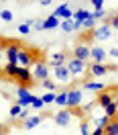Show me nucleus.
Masks as SVG:
<instances>
[{"label": "nucleus", "instance_id": "nucleus-16", "mask_svg": "<svg viewBox=\"0 0 118 135\" xmlns=\"http://www.w3.org/2000/svg\"><path fill=\"white\" fill-rule=\"evenodd\" d=\"M59 25H61V21H59L55 15H51V17H47L45 21H43V31H51V29H57Z\"/></svg>", "mask_w": 118, "mask_h": 135}, {"label": "nucleus", "instance_id": "nucleus-6", "mask_svg": "<svg viewBox=\"0 0 118 135\" xmlns=\"http://www.w3.org/2000/svg\"><path fill=\"white\" fill-rule=\"evenodd\" d=\"M116 66H106V64H90L88 66V72L92 78H102L104 74H108L110 70H114Z\"/></svg>", "mask_w": 118, "mask_h": 135}, {"label": "nucleus", "instance_id": "nucleus-20", "mask_svg": "<svg viewBox=\"0 0 118 135\" xmlns=\"http://www.w3.org/2000/svg\"><path fill=\"white\" fill-rule=\"evenodd\" d=\"M55 104L61 107V109H65V104H67V90H65V88L57 92V96H55Z\"/></svg>", "mask_w": 118, "mask_h": 135}, {"label": "nucleus", "instance_id": "nucleus-31", "mask_svg": "<svg viewBox=\"0 0 118 135\" xmlns=\"http://www.w3.org/2000/svg\"><path fill=\"white\" fill-rule=\"evenodd\" d=\"M92 18H94V21H98V18H106V12H104V10H94Z\"/></svg>", "mask_w": 118, "mask_h": 135}, {"label": "nucleus", "instance_id": "nucleus-37", "mask_svg": "<svg viewBox=\"0 0 118 135\" xmlns=\"http://www.w3.org/2000/svg\"><path fill=\"white\" fill-rule=\"evenodd\" d=\"M2 59H4V51L0 49V61H2Z\"/></svg>", "mask_w": 118, "mask_h": 135}, {"label": "nucleus", "instance_id": "nucleus-42", "mask_svg": "<svg viewBox=\"0 0 118 135\" xmlns=\"http://www.w3.org/2000/svg\"><path fill=\"white\" fill-rule=\"evenodd\" d=\"M116 88H118V86H116Z\"/></svg>", "mask_w": 118, "mask_h": 135}, {"label": "nucleus", "instance_id": "nucleus-29", "mask_svg": "<svg viewBox=\"0 0 118 135\" xmlns=\"http://www.w3.org/2000/svg\"><path fill=\"white\" fill-rule=\"evenodd\" d=\"M31 107H33V109H43L45 104H43L41 96H35V94H33V100H31Z\"/></svg>", "mask_w": 118, "mask_h": 135}, {"label": "nucleus", "instance_id": "nucleus-8", "mask_svg": "<svg viewBox=\"0 0 118 135\" xmlns=\"http://www.w3.org/2000/svg\"><path fill=\"white\" fill-rule=\"evenodd\" d=\"M110 37H112V29H110V25H106V23H102V25H98L94 29V39H98V41H108Z\"/></svg>", "mask_w": 118, "mask_h": 135}, {"label": "nucleus", "instance_id": "nucleus-25", "mask_svg": "<svg viewBox=\"0 0 118 135\" xmlns=\"http://www.w3.org/2000/svg\"><path fill=\"white\" fill-rule=\"evenodd\" d=\"M20 113H23V109H20V107H18L17 102H14V104H12V107H10V110H8V115H10V119H18V117H20Z\"/></svg>", "mask_w": 118, "mask_h": 135}, {"label": "nucleus", "instance_id": "nucleus-9", "mask_svg": "<svg viewBox=\"0 0 118 135\" xmlns=\"http://www.w3.org/2000/svg\"><path fill=\"white\" fill-rule=\"evenodd\" d=\"M18 51H20V47L14 45V43H8V45H6V49H4V57L8 59V64L18 66Z\"/></svg>", "mask_w": 118, "mask_h": 135}, {"label": "nucleus", "instance_id": "nucleus-32", "mask_svg": "<svg viewBox=\"0 0 118 135\" xmlns=\"http://www.w3.org/2000/svg\"><path fill=\"white\" fill-rule=\"evenodd\" d=\"M92 6L96 10H104V0H92Z\"/></svg>", "mask_w": 118, "mask_h": 135}, {"label": "nucleus", "instance_id": "nucleus-21", "mask_svg": "<svg viewBox=\"0 0 118 135\" xmlns=\"http://www.w3.org/2000/svg\"><path fill=\"white\" fill-rule=\"evenodd\" d=\"M41 86L45 88V90H47V92H55V90H57V84H55V80H53V78H47V80H43Z\"/></svg>", "mask_w": 118, "mask_h": 135}, {"label": "nucleus", "instance_id": "nucleus-41", "mask_svg": "<svg viewBox=\"0 0 118 135\" xmlns=\"http://www.w3.org/2000/svg\"><path fill=\"white\" fill-rule=\"evenodd\" d=\"M116 70H118V68H116Z\"/></svg>", "mask_w": 118, "mask_h": 135}, {"label": "nucleus", "instance_id": "nucleus-36", "mask_svg": "<svg viewBox=\"0 0 118 135\" xmlns=\"http://www.w3.org/2000/svg\"><path fill=\"white\" fill-rule=\"evenodd\" d=\"M6 133H8V127H4V129L0 131V135H6Z\"/></svg>", "mask_w": 118, "mask_h": 135}, {"label": "nucleus", "instance_id": "nucleus-38", "mask_svg": "<svg viewBox=\"0 0 118 135\" xmlns=\"http://www.w3.org/2000/svg\"><path fill=\"white\" fill-rule=\"evenodd\" d=\"M4 76V70H2V66H0V78Z\"/></svg>", "mask_w": 118, "mask_h": 135}, {"label": "nucleus", "instance_id": "nucleus-33", "mask_svg": "<svg viewBox=\"0 0 118 135\" xmlns=\"http://www.w3.org/2000/svg\"><path fill=\"white\" fill-rule=\"evenodd\" d=\"M108 57H110V59H114V61H116V59H118V47H112V49L108 51Z\"/></svg>", "mask_w": 118, "mask_h": 135}, {"label": "nucleus", "instance_id": "nucleus-27", "mask_svg": "<svg viewBox=\"0 0 118 135\" xmlns=\"http://www.w3.org/2000/svg\"><path fill=\"white\" fill-rule=\"evenodd\" d=\"M106 25H110L112 31H116V29H118V12H116V15H112V17L108 18V23H106Z\"/></svg>", "mask_w": 118, "mask_h": 135}, {"label": "nucleus", "instance_id": "nucleus-11", "mask_svg": "<svg viewBox=\"0 0 118 135\" xmlns=\"http://www.w3.org/2000/svg\"><path fill=\"white\" fill-rule=\"evenodd\" d=\"M71 110L69 109H61V110H57L55 115H53V119H55V123H57L59 127H67L69 125V121H71Z\"/></svg>", "mask_w": 118, "mask_h": 135}, {"label": "nucleus", "instance_id": "nucleus-2", "mask_svg": "<svg viewBox=\"0 0 118 135\" xmlns=\"http://www.w3.org/2000/svg\"><path fill=\"white\" fill-rule=\"evenodd\" d=\"M47 78H49V66H47V61H45V59L35 61L33 64V80L43 82V80H47Z\"/></svg>", "mask_w": 118, "mask_h": 135}, {"label": "nucleus", "instance_id": "nucleus-1", "mask_svg": "<svg viewBox=\"0 0 118 135\" xmlns=\"http://www.w3.org/2000/svg\"><path fill=\"white\" fill-rule=\"evenodd\" d=\"M65 68L69 70L71 78H84L85 74H88V64H85V61H79V59H73V57L67 59Z\"/></svg>", "mask_w": 118, "mask_h": 135}, {"label": "nucleus", "instance_id": "nucleus-12", "mask_svg": "<svg viewBox=\"0 0 118 135\" xmlns=\"http://www.w3.org/2000/svg\"><path fill=\"white\" fill-rule=\"evenodd\" d=\"M71 57L79 59V61H88V59H90V47L84 45V43H77L76 49H73V53H71Z\"/></svg>", "mask_w": 118, "mask_h": 135}, {"label": "nucleus", "instance_id": "nucleus-39", "mask_svg": "<svg viewBox=\"0 0 118 135\" xmlns=\"http://www.w3.org/2000/svg\"><path fill=\"white\" fill-rule=\"evenodd\" d=\"M4 127H6V125H2V123H0V131H2V129H4Z\"/></svg>", "mask_w": 118, "mask_h": 135}, {"label": "nucleus", "instance_id": "nucleus-7", "mask_svg": "<svg viewBox=\"0 0 118 135\" xmlns=\"http://www.w3.org/2000/svg\"><path fill=\"white\" fill-rule=\"evenodd\" d=\"M67 53H63V51H57V53H51V57L47 59V66L49 68H61V66H65L67 64Z\"/></svg>", "mask_w": 118, "mask_h": 135}, {"label": "nucleus", "instance_id": "nucleus-15", "mask_svg": "<svg viewBox=\"0 0 118 135\" xmlns=\"http://www.w3.org/2000/svg\"><path fill=\"white\" fill-rule=\"evenodd\" d=\"M41 121H43L41 115H33V117H29V119H25V121H20V127H23V129H35V127L41 125Z\"/></svg>", "mask_w": 118, "mask_h": 135}, {"label": "nucleus", "instance_id": "nucleus-40", "mask_svg": "<svg viewBox=\"0 0 118 135\" xmlns=\"http://www.w3.org/2000/svg\"><path fill=\"white\" fill-rule=\"evenodd\" d=\"M0 12H2V8H0Z\"/></svg>", "mask_w": 118, "mask_h": 135}, {"label": "nucleus", "instance_id": "nucleus-26", "mask_svg": "<svg viewBox=\"0 0 118 135\" xmlns=\"http://www.w3.org/2000/svg\"><path fill=\"white\" fill-rule=\"evenodd\" d=\"M12 18H14V15H12L8 8H2V12H0V21H4V23H10Z\"/></svg>", "mask_w": 118, "mask_h": 135}, {"label": "nucleus", "instance_id": "nucleus-24", "mask_svg": "<svg viewBox=\"0 0 118 135\" xmlns=\"http://www.w3.org/2000/svg\"><path fill=\"white\" fill-rule=\"evenodd\" d=\"M31 29H33V21H26V23H23V25H18V33L26 35V33H31Z\"/></svg>", "mask_w": 118, "mask_h": 135}, {"label": "nucleus", "instance_id": "nucleus-10", "mask_svg": "<svg viewBox=\"0 0 118 135\" xmlns=\"http://www.w3.org/2000/svg\"><path fill=\"white\" fill-rule=\"evenodd\" d=\"M106 57H108V51L104 47H90V59H92V64H104Z\"/></svg>", "mask_w": 118, "mask_h": 135}, {"label": "nucleus", "instance_id": "nucleus-5", "mask_svg": "<svg viewBox=\"0 0 118 135\" xmlns=\"http://www.w3.org/2000/svg\"><path fill=\"white\" fill-rule=\"evenodd\" d=\"M53 80H55V84H63V86H67L69 82H71V74H69V70H67L65 66L55 68V70H53Z\"/></svg>", "mask_w": 118, "mask_h": 135}, {"label": "nucleus", "instance_id": "nucleus-19", "mask_svg": "<svg viewBox=\"0 0 118 135\" xmlns=\"http://www.w3.org/2000/svg\"><path fill=\"white\" fill-rule=\"evenodd\" d=\"M104 135H118V119H110L108 125L104 127Z\"/></svg>", "mask_w": 118, "mask_h": 135}, {"label": "nucleus", "instance_id": "nucleus-28", "mask_svg": "<svg viewBox=\"0 0 118 135\" xmlns=\"http://www.w3.org/2000/svg\"><path fill=\"white\" fill-rule=\"evenodd\" d=\"M79 131H82V135L92 133V131H90V121H82V123H79Z\"/></svg>", "mask_w": 118, "mask_h": 135}, {"label": "nucleus", "instance_id": "nucleus-30", "mask_svg": "<svg viewBox=\"0 0 118 135\" xmlns=\"http://www.w3.org/2000/svg\"><path fill=\"white\" fill-rule=\"evenodd\" d=\"M29 90H26V88H23V86H20V88H17V96L18 98H26V96H29Z\"/></svg>", "mask_w": 118, "mask_h": 135}, {"label": "nucleus", "instance_id": "nucleus-34", "mask_svg": "<svg viewBox=\"0 0 118 135\" xmlns=\"http://www.w3.org/2000/svg\"><path fill=\"white\" fill-rule=\"evenodd\" d=\"M33 29H35V31H43V21H35Z\"/></svg>", "mask_w": 118, "mask_h": 135}, {"label": "nucleus", "instance_id": "nucleus-22", "mask_svg": "<svg viewBox=\"0 0 118 135\" xmlns=\"http://www.w3.org/2000/svg\"><path fill=\"white\" fill-rule=\"evenodd\" d=\"M17 68H18V66L6 64V66L2 68V70H4V76H8V78H12V80H14V76H17Z\"/></svg>", "mask_w": 118, "mask_h": 135}, {"label": "nucleus", "instance_id": "nucleus-23", "mask_svg": "<svg viewBox=\"0 0 118 135\" xmlns=\"http://www.w3.org/2000/svg\"><path fill=\"white\" fill-rule=\"evenodd\" d=\"M55 96H57V92H45L41 96L43 104H55Z\"/></svg>", "mask_w": 118, "mask_h": 135}, {"label": "nucleus", "instance_id": "nucleus-3", "mask_svg": "<svg viewBox=\"0 0 118 135\" xmlns=\"http://www.w3.org/2000/svg\"><path fill=\"white\" fill-rule=\"evenodd\" d=\"M82 98H84V90L82 88H69L67 90V104H65V109H77L79 104H82Z\"/></svg>", "mask_w": 118, "mask_h": 135}, {"label": "nucleus", "instance_id": "nucleus-4", "mask_svg": "<svg viewBox=\"0 0 118 135\" xmlns=\"http://www.w3.org/2000/svg\"><path fill=\"white\" fill-rule=\"evenodd\" d=\"M14 80H17L23 88H26L31 82H35V80H33V72H31L29 68H20V66L17 68V76H14Z\"/></svg>", "mask_w": 118, "mask_h": 135}, {"label": "nucleus", "instance_id": "nucleus-14", "mask_svg": "<svg viewBox=\"0 0 118 135\" xmlns=\"http://www.w3.org/2000/svg\"><path fill=\"white\" fill-rule=\"evenodd\" d=\"M53 15H55L59 21H69V18H73V12H71V8H69V4H65V2L59 4Z\"/></svg>", "mask_w": 118, "mask_h": 135}, {"label": "nucleus", "instance_id": "nucleus-17", "mask_svg": "<svg viewBox=\"0 0 118 135\" xmlns=\"http://www.w3.org/2000/svg\"><path fill=\"white\" fill-rule=\"evenodd\" d=\"M90 15H92L90 10H85V8H79V10H76V12H73V21H76V23H79V25H84L85 21L90 18Z\"/></svg>", "mask_w": 118, "mask_h": 135}, {"label": "nucleus", "instance_id": "nucleus-13", "mask_svg": "<svg viewBox=\"0 0 118 135\" xmlns=\"http://www.w3.org/2000/svg\"><path fill=\"white\" fill-rule=\"evenodd\" d=\"M112 102H114V92L108 90V88L102 90V92L98 94V98H96V104H98V107H104V109H106L108 104H112Z\"/></svg>", "mask_w": 118, "mask_h": 135}, {"label": "nucleus", "instance_id": "nucleus-18", "mask_svg": "<svg viewBox=\"0 0 118 135\" xmlns=\"http://www.w3.org/2000/svg\"><path fill=\"white\" fill-rule=\"evenodd\" d=\"M84 90H88V92H96V94H100L102 90H106V86L102 84V82H85V84H84Z\"/></svg>", "mask_w": 118, "mask_h": 135}, {"label": "nucleus", "instance_id": "nucleus-35", "mask_svg": "<svg viewBox=\"0 0 118 135\" xmlns=\"http://www.w3.org/2000/svg\"><path fill=\"white\" fill-rule=\"evenodd\" d=\"M90 135H104V129H102V127H98V129H94Z\"/></svg>", "mask_w": 118, "mask_h": 135}]
</instances>
